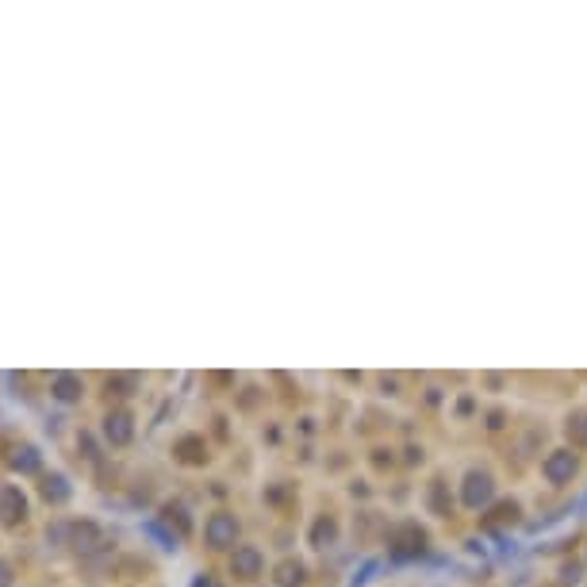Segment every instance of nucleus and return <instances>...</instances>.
Instances as JSON below:
<instances>
[{
  "instance_id": "1",
  "label": "nucleus",
  "mask_w": 587,
  "mask_h": 587,
  "mask_svg": "<svg viewBox=\"0 0 587 587\" xmlns=\"http://www.w3.org/2000/svg\"><path fill=\"white\" fill-rule=\"evenodd\" d=\"M27 514H31V503H27V495H23L19 483H0V526L16 529V526L27 522Z\"/></svg>"
},
{
  "instance_id": "3",
  "label": "nucleus",
  "mask_w": 587,
  "mask_h": 587,
  "mask_svg": "<svg viewBox=\"0 0 587 587\" xmlns=\"http://www.w3.org/2000/svg\"><path fill=\"white\" fill-rule=\"evenodd\" d=\"M81 376H73V373H58L54 376V384H50V396L54 399H62V403H77L81 399Z\"/></svg>"
},
{
  "instance_id": "6",
  "label": "nucleus",
  "mask_w": 587,
  "mask_h": 587,
  "mask_svg": "<svg viewBox=\"0 0 587 587\" xmlns=\"http://www.w3.org/2000/svg\"><path fill=\"white\" fill-rule=\"evenodd\" d=\"M97 541V526L92 522H73V549H92Z\"/></svg>"
},
{
  "instance_id": "7",
  "label": "nucleus",
  "mask_w": 587,
  "mask_h": 587,
  "mask_svg": "<svg viewBox=\"0 0 587 587\" xmlns=\"http://www.w3.org/2000/svg\"><path fill=\"white\" fill-rule=\"evenodd\" d=\"M12 583H16V572H12V564L0 557V587H12Z\"/></svg>"
},
{
  "instance_id": "5",
  "label": "nucleus",
  "mask_w": 587,
  "mask_h": 587,
  "mask_svg": "<svg viewBox=\"0 0 587 587\" xmlns=\"http://www.w3.org/2000/svg\"><path fill=\"white\" fill-rule=\"evenodd\" d=\"M127 422H131V419H127L123 411H120V414H108V426H104V434H108L115 445L127 442V437H131V426H127Z\"/></svg>"
},
{
  "instance_id": "2",
  "label": "nucleus",
  "mask_w": 587,
  "mask_h": 587,
  "mask_svg": "<svg viewBox=\"0 0 587 587\" xmlns=\"http://www.w3.org/2000/svg\"><path fill=\"white\" fill-rule=\"evenodd\" d=\"M8 468H12V472H19V476H35V472L42 468V453H39V445H31V442L12 445V453H8Z\"/></svg>"
},
{
  "instance_id": "4",
  "label": "nucleus",
  "mask_w": 587,
  "mask_h": 587,
  "mask_svg": "<svg viewBox=\"0 0 587 587\" xmlns=\"http://www.w3.org/2000/svg\"><path fill=\"white\" fill-rule=\"evenodd\" d=\"M39 491H42L46 503H66L69 499V480L62 476V472H46L42 483H39Z\"/></svg>"
}]
</instances>
